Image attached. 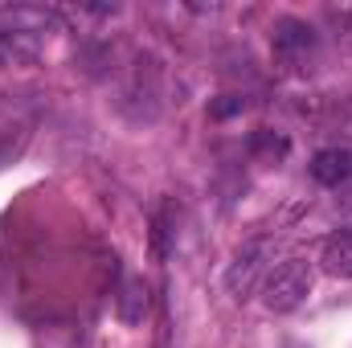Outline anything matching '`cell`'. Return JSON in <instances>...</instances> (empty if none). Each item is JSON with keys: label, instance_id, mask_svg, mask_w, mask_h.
<instances>
[{"label": "cell", "instance_id": "obj_1", "mask_svg": "<svg viewBox=\"0 0 352 348\" xmlns=\"http://www.w3.org/2000/svg\"><path fill=\"white\" fill-rule=\"evenodd\" d=\"M311 283H316V270H311V262H303V259H287L278 266H270V274L263 283L266 312H278V316L295 312L311 295Z\"/></svg>", "mask_w": 352, "mask_h": 348}, {"label": "cell", "instance_id": "obj_2", "mask_svg": "<svg viewBox=\"0 0 352 348\" xmlns=\"http://www.w3.org/2000/svg\"><path fill=\"white\" fill-rule=\"evenodd\" d=\"M270 254H274V242H270V238H250V242L234 254L230 270H226V287H230V295H234L238 303L250 299L258 283H266V274H270Z\"/></svg>", "mask_w": 352, "mask_h": 348}, {"label": "cell", "instance_id": "obj_3", "mask_svg": "<svg viewBox=\"0 0 352 348\" xmlns=\"http://www.w3.org/2000/svg\"><path fill=\"white\" fill-rule=\"evenodd\" d=\"M311 50H316V33H311L307 21H299V17H278V21H274V54H278L287 66L299 70V66L311 58Z\"/></svg>", "mask_w": 352, "mask_h": 348}, {"label": "cell", "instance_id": "obj_4", "mask_svg": "<svg viewBox=\"0 0 352 348\" xmlns=\"http://www.w3.org/2000/svg\"><path fill=\"white\" fill-rule=\"evenodd\" d=\"M58 21H54V12H45V8H33V4H16V8H0V33L4 37H12V41H29V37H41V33H50Z\"/></svg>", "mask_w": 352, "mask_h": 348}, {"label": "cell", "instance_id": "obj_5", "mask_svg": "<svg viewBox=\"0 0 352 348\" xmlns=\"http://www.w3.org/2000/svg\"><path fill=\"white\" fill-rule=\"evenodd\" d=\"M307 168H311V176H316V184L340 188V184L352 180V152L349 148H320V152L311 156Z\"/></svg>", "mask_w": 352, "mask_h": 348}, {"label": "cell", "instance_id": "obj_6", "mask_svg": "<svg viewBox=\"0 0 352 348\" xmlns=\"http://www.w3.org/2000/svg\"><path fill=\"white\" fill-rule=\"evenodd\" d=\"M148 307H152L148 283H144V279H135V274H127V279L119 283V291H115V316H119L123 324H144Z\"/></svg>", "mask_w": 352, "mask_h": 348}, {"label": "cell", "instance_id": "obj_7", "mask_svg": "<svg viewBox=\"0 0 352 348\" xmlns=\"http://www.w3.org/2000/svg\"><path fill=\"white\" fill-rule=\"evenodd\" d=\"M320 266L332 279H352V230H336L324 246H320Z\"/></svg>", "mask_w": 352, "mask_h": 348}, {"label": "cell", "instance_id": "obj_8", "mask_svg": "<svg viewBox=\"0 0 352 348\" xmlns=\"http://www.w3.org/2000/svg\"><path fill=\"white\" fill-rule=\"evenodd\" d=\"M246 152H250L254 160H263V164H278V160L291 152V144H287V135H283V131L258 127V131H250V140H246Z\"/></svg>", "mask_w": 352, "mask_h": 348}, {"label": "cell", "instance_id": "obj_9", "mask_svg": "<svg viewBox=\"0 0 352 348\" xmlns=\"http://www.w3.org/2000/svg\"><path fill=\"white\" fill-rule=\"evenodd\" d=\"M173 242H176V209L164 201V205L156 209V217H152V254H156V259H168Z\"/></svg>", "mask_w": 352, "mask_h": 348}, {"label": "cell", "instance_id": "obj_10", "mask_svg": "<svg viewBox=\"0 0 352 348\" xmlns=\"http://www.w3.org/2000/svg\"><path fill=\"white\" fill-rule=\"evenodd\" d=\"M221 98H226V102H213V107H209L213 119H226V115H234V111L246 107V98H238V94H221Z\"/></svg>", "mask_w": 352, "mask_h": 348}, {"label": "cell", "instance_id": "obj_11", "mask_svg": "<svg viewBox=\"0 0 352 348\" xmlns=\"http://www.w3.org/2000/svg\"><path fill=\"white\" fill-rule=\"evenodd\" d=\"M8 58H21V54H16V45H12V41H8V37L0 33V66H4Z\"/></svg>", "mask_w": 352, "mask_h": 348}, {"label": "cell", "instance_id": "obj_12", "mask_svg": "<svg viewBox=\"0 0 352 348\" xmlns=\"http://www.w3.org/2000/svg\"><path fill=\"white\" fill-rule=\"evenodd\" d=\"M349 205H352V193H349Z\"/></svg>", "mask_w": 352, "mask_h": 348}]
</instances>
